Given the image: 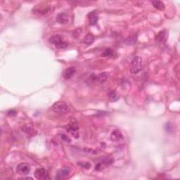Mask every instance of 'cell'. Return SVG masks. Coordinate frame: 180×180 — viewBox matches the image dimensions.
<instances>
[{"mask_svg": "<svg viewBox=\"0 0 180 180\" xmlns=\"http://www.w3.org/2000/svg\"><path fill=\"white\" fill-rule=\"evenodd\" d=\"M113 158L109 157H103L96 164L95 170H96V171H101V170H103L105 167H108L111 164H113Z\"/></svg>", "mask_w": 180, "mask_h": 180, "instance_id": "obj_4", "label": "cell"}, {"mask_svg": "<svg viewBox=\"0 0 180 180\" xmlns=\"http://www.w3.org/2000/svg\"><path fill=\"white\" fill-rule=\"evenodd\" d=\"M119 95L115 91H111L108 93V99H109L111 102H115V101H117L119 99Z\"/></svg>", "mask_w": 180, "mask_h": 180, "instance_id": "obj_17", "label": "cell"}, {"mask_svg": "<svg viewBox=\"0 0 180 180\" xmlns=\"http://www.w3.org/2000/svg\"><path fill=\"white\" fill-rule=\"evenodd\" d=\"M70 173V170L69 168H63V169L59 170L56 173L55 177L56 179H63L68 177V175Z\"/></svg>", "mask_w": 180, "mask_h": 180, "instance_id": "obj_9", "label": "cell"}, {"mask_svg": "<svg viewBox=\"0 0 180 180\" xmlns=\"http://www.w3.org/2000/svg\"><path fill=\"white\" fill-rule=\"evenodd\" d=\"M56 21L61 24H66L68 22V15L67 13L63 12L58 13L56 16Z\"/></svg>", "mask_w": 180, "mask_h": 180, "instance_id": "obj_14", "label": "cell"}, {"mask_svg": "<svg viewBox=\"0 0 180 180\" xmlns=\"http://www.w3.org/2000/svg\"><path fill=\"white\" fill-rule=\"evenodd\" d=\"M49 42L54 44L57 49H65L68 47V43L63 39L60 35H54L49 39Z\"/></svg>", "mask_w": 180, "mask_h": 180, "instance_id": "obj_2", "label": "cell"}, {"mask_svg": "<svg viewBox=\"0 0 180 180\" xmlns=\"http://www.w3.org/2000/svg\"><path fill=\"white\" fill-rule=\"evenodd\" d=\"M50 10V7L47 5H37L35 8L33 9V11L35 13H37L41 15H44L47 13Z\"/></svg>", "mask_w": 180, "mask_h": 180, "instance_id": "obj_10", "label": "cell"}, {"mask_svg": "<svg viewBox=\"0 0 180 180\" xmlns=\"http://www.w3.org/2000/svg\"><path fill=\"white\" fill-rule=\"evenodd\" d=\"M156 39L160 43H165L167 39V32L165 30L159 32L158 33V35H156Z\"/></svg>", "mask_w": 180, "mask_h": 180, "instance_id": "obj_12", "label": "cell"}, {"mask_svg": "<svg viewBox=\"0 0 180 180\" xmlns=\"http://www.w3.org/2000/svg\"><path fill=\"white\" fill-rule=\"evenodd\" d=\"M89 23L91 25H96L99 21V14L96 11H93L90 12L88 15Z\"/></svg>", "mask_w": 180, "mask_h": 180, "instance_id": "obj_11", "label": "cell"}, {"mask_svg": "<svg viewBox=\"0 0 180 180\" xmlns=\"http://www.w3.org/2000/svg\"><path fill=\"white\" fill-rule=\"evenodd\" d=\"M78 126L76 122H74L73 121L70 122V124L68 125V127H67V131L70 132L73 134V136H74L75 138H77L79 137V134H78Z\"/></svg>", "mask_w": 180, "mask_h": 180, "instance_id": "obj_7", "label": "cell"}, {"mask_svg": "<svg viewBox=\"0 0 180 180\" xmlns=\"http://www.w3.org/2000/svg\"><path fill=\"white\" fill-rule=\"evenodd\" d=\"M108 74L106 73H102L97 75H93L92 77V80L94 82L99 84H102L105 82L108 79Z\"/></svg>", "mask_w": 180, "mask_h": 180, "instance_id": "obj_6", "label": "cell"}, {"mask_svg": "<svg viewBox=\"0 0 180 180\" xmlns=\"http://www.w3.org/2000/svg\"><path fill=\"white\" fill-rule=\"evenodd\" d=\"M16 114H17V113H16V111H14V110L9 111L8 112V115L9 116H14V115H16Z\"/></svg>", "mask_w": 180, "mask_h": 180, "instance_id": "obj_24", "label": "cell"}, {"mask_svg": "<svg viewBox=\"0 0 180 180\" xmlns=\"http://www.w3.org/2000/svg\"><path fill=\"white\" fill-rule=\"evenodd\" d=\"M142 68V58L139 56H136L132 58L131 62V69L130 71L132 74H137Z\"/></svg>", "mask_w": 180, "mask_h": 180, "instance_id": "obj_3", "label": "cell"}, {"mask_svg": "<svg viewBox=\"0 0 180 180\" xmlns=\"http://www.w3.org/2000/svg\"><path fill=\"white\" fill-rule=\"evenodd\" d=\"M35 177L37 179H47V172L43 167L37 168L35 172Z\"/></svg>", "mask_w": 180, "mask_h": 180, "instance_id": "obj_8", "label": "cell"}, {"mask_svg": "<svg viewBox=\"0 0 180 180\" xmlns=\"http://www.w3.org/2000/svg\"><path fill=\"white\" fill-rule=\"evenodd\" d=\"M83 41L84 42V44H86L87 45H90L94 42V37L92 34L88 33V34L85 35Z\"/></svg>", "mask_w": 180, "mask_h": 180, "instance_id": "obj_19", "label": "cell"}, {"mask_svg": "<svg viewBox=\"0 0 180 180\" xmlns=\"http://www.w3.org/2000/svg\"><path fill=\"white\" fill-rule=\"evenodd\" d=\"M61 139H62V140L65 141L66 142H70V139L68 136H66V134H61Z\"/></svg>", "mask_w": 180, "mask_h": 180, "instance_id": "obj_23", "label": "cell"}, {"mask_svg": "<svg viewBox=\"0 0 180 180\" xmlns=\"http://www.w3.org/2000/svg\"><path fill=\"white\" fill-rule=\"evenodd\" d=\"M154 8L160 11H163L165 9V4H163V2L160 1H152L151 2Z\"/></svg>", "mask_w": 180, "mask_h": 180, "instance_id": "obj_18", "label": "cell"}, {"mask_svg": "<svg viewBox=\"0 0 180 180\" xmlns=\"http://www.w3.org/2000/svg\"><path fill=\"white\" fill-rule=\"evenodd\" d=\"M52 110L54 113L60 115H64L69 112V106L65 101H58L52 106Z\"/></svg>", "mask_w": 180, "mask_h": 180, "instance_id": "obj_1", "label": "cell"}, {"mask_svg": "<svg viewBox=\"0 0 180 180\" xmlns=\"http://www.w3.org/2000/svg\"><path fill=\"white\" fill-rule=\"evenodd\" d=\"M113 55V51L110 48L106 49L103 53V56H106V57H107V56L108 57H109V56H112Z\"/></svg>", "mask_w": 180, "mask_h": 180, "instance_id": "obj_21", "label": "cell"}, {"mask_svg": "<svg viewBox=\"0 0 180 180\" xmlns=\"http://www.w3.org/2000/svg\"><path fill=\"white\" fill-rule=\"evenodd\" d=\"M75 72H76V69L75 67H69L63 72V77L66 80H69L75 75Z\"/></svg>", "mask_w": 180, "mask_h": 180, "instance_id": "obj_15", "label": "cell"}, {"mask_svg": "<svg viewBox=\"0 0 180 180\" xmlns=\"http://www.w3.org/2000/svg\"><path fill=\"white\" fill-rule=\"evenodd\" d=\"M137 35H130V36H129L126 39H125V42L128 45H132L137 42Z\"/></svg>", "mask_w": 180, "mask_h": 180, "instance_id": "obj_20", "label": "cell"}, {"mask_svg": "<svg viewBox=\"0 0 180 180\" xmlns=\"http://www.w3.org/2000/svg\"><path fill=\"white\" fill-rule=\"evenodd\" d=\"M122 134L119 129H115L111 134V139L113 141H120L122 140Z\"/></svg>", "mask_w": 180, "mask_h": 180, "instance_id": "obj_13", "label": "cell"}, {"mask_svg": "<svg viewBox=\"0 0 180 180\" xmlns=\"http://www.w3.org/2000/svg\"><path fill=\"white\" fill-rule=\"evenodd\" d=\"M30 170H31L30 165L26 163H20L16 167V171L18 174L21 175L28 174L30 172Z\"/></svg>", "mask_w": 180, "mask_h": 180, "instance_id": "obj_5", "label": "cell"}, {"mask_svg": "<svg viewBox=\"0 0 180 180\" xmlns=\"http://www.w3.org/2000/svg\"><path fill=\"white\" fill-rule=\"evenodd\" d=\"M77 165L85 169H89V167H91V164L89 162H78Z\"/></svg>", "mask_w": 180, "mask_h": 180, "instance_id": "obj_22", "label": "cell"}, {"mask_svg": "<svg viewBox=\"0 0 180 180\" xmlns=\"http://www.w3.org/2000/svg\"><path fill=\"white\" fill-rule=\"evenodd\" d=\"M22 130L25 132L26 134H27L28 137H33V136H35V134H36L35 130L29 126H24L22 128Z\"/></svg>", "mask_w": 180, "mask_h": 180, "instance_id": "obj_16", "label": "cell"}]
</instances>
